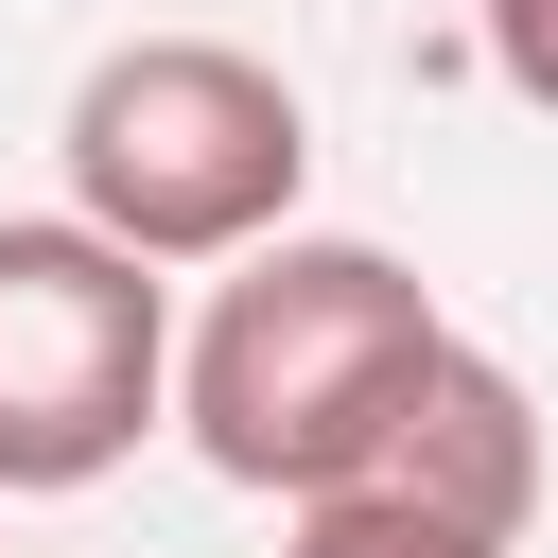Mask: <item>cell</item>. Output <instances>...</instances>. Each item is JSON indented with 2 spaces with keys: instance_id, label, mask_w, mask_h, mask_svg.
Instances as JSON below:
<instances>
[{
  "instance_id": "1",
  "label": "cell",
  "mask_w": 558,
  "mask_h": 558,
  "mask_svg": "<svg viewBox=\"0 0 558 558\" xmlns=\"http://www.w3.org/2000/svg\"><path fill=\"white\" fill-rule=\"evenodd\" d=\"M453 349V314L418 296V262L349 244V227H279L262 262H227V296L174 331V418L227 488L262 506H331L366 488L401 384Z\"/></svg>"
},
{
  "instance_id": "2",
  "label": "cell",
  "mask_w": 558,
  "mask_h": 558,
  "mask_svg": "<svg viewBox=\"0 0 558 558\" xmlns=\"http://www.w3.org/2000/svg\"><path fill=\"white\" fill-rule=\"evenodd\" d=\"M52 157H70V227H105L122 262H262L279 227H296V192H314V105L262 70V52H227V35H122L87 87H70V122H52Z\"/></svg>"
},
{
  "instance_id": "3",
  "label": "cell",
  "mask_w": 558,
  "mask_h": 558,
  "mask_svg": "<svg viewBox=\"0 0 558 558\" xmlns=\"http://www.w3.org/2000/svg\"><path fill=\"white\" fill-rule=\"evenodd\" d=\"M174 418V296L70 209H0V506L105 488Z\"/></svg>"
},
{
  "instance_id": "4",
  "label": "cell",
  "mask_w": 558,
  "mask_h": 558,
  "mask_svg": "<svg viewBox=\"0 0 558 558\" xmlns=\"http://www.w3.org/2000/svg\"><path fill=\"white\" fill-rule=\"evenodd\" d=\"M366 488L506 558V541L541 523V401H523V366L453 331V349H436V366L401 384V418H384V453H366Z\"/></svg>"
},
{
  "instance_id": "5",
  "label": "cell",
  "mask_w": 558,
  "mask_h": 558,
  "mask_svg": "<svg viewBox=\"0 0 558 558\" xmlns=\"http://www.w3.org/2000/svg\"><path fill=\"white\" fill-rule=\"evenodd\" d=\"M279 558H488V541H453V523H418V506H384V488H331V506H296Z\"/></svg>"
},
{
  "instance_id": "6",
  "label": "cell",
  "mask_w": 558,
  "mask_h": 558,
  "mask_svg": "<svg viewBox=\"0 0 558 558\" xmlns=\"http://www.w3.org/2000/svg\"><path fill=\"white\" fill-rule=\"evenodd\" d=\"M471 17H488V70L558 122V0H471Z\"/></svg>"
}]
</instances>
